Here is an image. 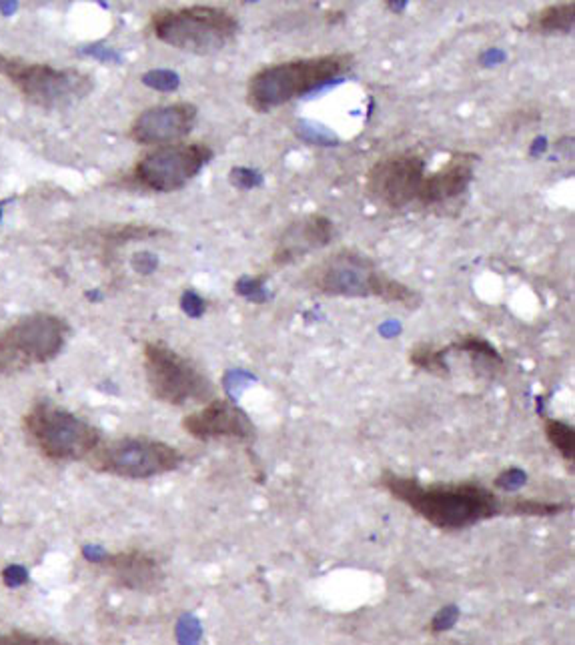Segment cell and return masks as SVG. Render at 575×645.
<instances>
[{"label":"cell","mask_w":575,"mask_h":645,"mask_svg":"<svg viewBox=\"0 0 575 645\" xmlns=\"http://www.w3.org/2000/svg\"><path fill=\"white\" fill-rule=\"evenodd\" d=\"M335 239V223L327 215L311 212L297 219L283 231L273 251V265L287 267L303 261L313 251L333 243Z\"/></svg>","instance_id":"15"},{"label":"cell","mask_w":575,"mask_h":645,"mask_svg":"<svg viewBox=\"0 0 575 645\" xmlns=\"http://www.w3.org/2000/svg\"><path fill=\"white\" fill-rule=\"evenodd\" d=\"M239 28L233 12L212 4L161 8L151 16V33L156 40L197 57L221 52L235 40Z\"/></svg>","instance_id":"4"},{"label":"cell","mask_w":575,"mask_h":645,"mask_svg":"<svg viewBox=\"0 0 575 645\" xmlns=\"http://www.w3.org/2000/svg\"><path fill=\"white\" fill-rule=\"evenodd\" d=\"M16 8H18V2H0V12H2L4 16L16 12Z\"/></svg>","instance_id":"27"},{"label":"cell","mask_w":575,"mask_h":645,"mask_svg":"<svg viewBox=\"0 0 575 645\" xmlns=\"http://www.w3.org/2000/svg\"><path fill=\"white\" fill-rule=\"evenodd\" d=\"M0 645H69L57 637L26 634V632H8L0 634Z\"/></svg>","instance_id":"20"},{"label":"cell","mask_w":575,"mask_h":645,"mask_svg":"<svg viewBox=\"0 0 575 645\" xmlns=\"http://www.w3.org/2000/svg\"><path fill=\"white\" fill-rule=\"evenodd\" d=\"M96 473L123 479H151L173 473L183 465V453L163 439L127 435L101 441L86 459Z\"/></svg>","instance_id":"8"},{"label":"cell","mask_w":575,"mask_h":645,"mask_svg":"<svg viewBox=\"0 0 575 645\" xmlns=\"http://www.w3.org/2000/svg\"><path fill=\"white\" fill-rule=\"evenodd\" d=\"M183 429L193 439L215 441V439H235L251 441L255 437V425L251 417L233 401L211 399L199 411L183 417Z\"/></svg>","instance_id":"13"},{"label":"cell","mask_w":575,"mask_h":645,"mask_svg":"<svg viewBox=\"0 0 575 645\" xmlns=\"http://www.w3.org/2000/svg\"><path fill=\"white\" fill-rule=\"evenodd\" d=\"M379 485L415 515L445 531L471 527L507 513V501L475 481L423 483L411 475L383 471Z\"/></svg>","instance_id":"1"},{"label":"cell","mask_w":575,"mask_h":645,"mask_svg":"<svg viewBox=\"0 0 575 645\" xmlns=\"http://www.w3.org/2000/svg\"><path fill=\"white\" fill-rule=\"evenodd\" d=\"M2 581L6 587H21L28 581V573L26 569L21 565H8L4 571H2Z\"/></svg>","instance_id":"22"},{"label":"cell","mask_w":575,"mask_h":645,"mask_svg":"<svg viewBox=\"0 0 575 645\" xmlns=\"http://www.w3.org/2000/svg\"><path fill=\"white\" fill-rule=\"evenodd\" d=\"M199 108L188 101L144 108L132 120L129 137L142 147H164L181 142L197 125Z\"/></svg>","instance_id":"12"},{"label":"cell","mask_w":575,"mask_h":645,"mask_svg":"<svg viewBox=\"0 0 575 645\" xmlns=\"http://www.w3.org/2000/svg\"><path fill=\"white\" fill-rule=\"evenodd\" d=\"M545 437L552 443L557 453L574 463L575 461V429L569 423L559 421V419H547L545 421Z\"/></svg>","instance_id":"19"},{"label":"cell","mask_w":575,"mask_h":645,"mask_svg":"<svg viewBox=\"0 0 575 645\" xmlns=\"http://www.w3.org/2000/svg\"><path fill=\"white\" fill-rule=\"evenodd\" d=\"M353 67V52H325L261 67L246 81V105L265 115L347 76Z\"/></svg>","instance_id":"2"},{"label":"cell","mask_w":575,"mask_h":645,"mask_svg":"<svg viewBox=\"0 0 575 645\" xmlns=\"http://www.w3.org/2000/svg\"><path fill=\"white\" fill-rule=\"evenodd\" d=\"M479 156L469 151H455L433 173L423 178L417 200L423 207H441L451 200L461 199L475 176Z\"/></svg>","instance_id":"14"},{"label":"cell","mask_w":575,"mask_h":645,"mask_svg":"<svg viewBox=\"0 0 575 645\" xmlns=\"http://www.w3.org/2000/svg\"><path fill=\"white\" fill-rule=\"evenodd\" d=\"M425 175V159L419 153L401 151L385 154L367 171L365 193L377 205L399 211L417 200Z\"/></svg>","instance_id":"11"},{"label":"cell","mask_w":575,"mask_h":645,"mask_svg":"<svg viewBox=\"0 0 575 645\" xmlns=\"http://www.w3.org/2000/svg\"><path fill=\"white\" fill-rule=\"evenodd\" d=\"M455 617H457V610L455 607H447L441 615H437L433 620V627L437 632H441V629H447L451 623L455 622Z\"/></svg>","instance_id":"26"},{"label":"cell","mask_w":575,"mask_h":645,"mask_svg":"<svg viewBox=\"0 0 575 645\" xmlns=\"http://www.w3.org/2000/svg\"><path fill=\"white\" fill-rule=\"evenodd\" d=\"M303 285L309 291L327 297H375L383 303H397L407 309L421 305V295L385 270L377 269L371 258L351 246L339 249L309 267L303 275Z\"/></svg>","instance_id":"3"},{"label":"cell","mask_w":575,"mask_h":645,"mask_svg":"<svg viewBox=\"0 0 575 645\" xmlns=\"http://www.w3.org/2000/svg\"><path fill=\"white\" fill-rule=\"evenodd\" d=\"M23 433L40 457L57 463L86 461L103 441L94 425L48 401H38L24 413Z\"/></svg>","instance_id":"5"},{"label":"cell","mask_w":575,"mask_h":645,"mask_svg":"<svg viewBox=\"0 0 575 645\" xmlns=\"http://www.w3.org/2000/svg\"><path fill=\"white\" fill-rule=\"evenodd\" d=\"M132 267L139 273H151L156 267V258L149 253H139V255L132 257Z\"/></svg>","instance_id":"25"},{"label":"cell","mask_w":575,"mask_h":645,"mask_svg":"<svg viewBox=\"0 0 575 645\" xmlns=\"http://www.w3.org/2000/svg\"><path fill=\"white\" fill-rule=\"evenodd\" d=\"M0 74L16 86L24 101L42 108L74 105L93 93L94 79L79 69H55L0 52Z\"/></svg>","instance_id":"9"},{"label":"cell","mask_w":575,"mask_h":645,"mask_svg":"<svg viewBox=\"0 0 575 645\" xmlns=\"http://www.w3.org/2000/svg\"><path fill=\"white\" fill-rule=\"evenodd\" d=\"M212 161V149L205 142H175L154 147L135 163L130 178L153 193H175L187 187Z\"/></svg>","instance_id":"10"},{"label":"cell","mask_w":575,"mask_h":645,"mask_svg":"<svg viewBox=\"0 0 575 645\" xmlns=\"http://www.w3.org/2000/svg\"><path fill=\"white\" fill-rule=\"evenodd\" d=\"M183 309L187 311L190 317H199L200 313H203V309H205V303L195 293H185L183 295Z\"/></svg>","instance_id":"24"},{"label":"cell","mask_w":575,"mask_h":645,"mask_svg":"<svg viewBox=\"0 0 575 645\" xmlns=\"http://www.w3.org/2000/svg\"><path fill=\"white\" fill-rule=\"evenodd\" d=\"M71 325L52 313H30L0 331V375H14L57 359Z\"/></svg>","instance_id":"7"},{"label":"cell","mask_w":575,"mask_h":645,"mask_svg":"<svg viewBox=\"0 0 575 645\" xmlns=\"http://www.w3.org/2000/svg\"><path fill=\"white\" fill-rule=\"evenodd\" d=\"M523 481H525V475L521 471H509V473H505V475H501L495 481V487H501V489L511 491V489H516L517 485H521Z\"/></svg>","instance_id":"23"},{"label":"cell","mask_w":575,"mask_h":645,"mask_svg":"<svg viewBox=\"0 0 575 645\" xmlns=\"http://www.w3.org/2000/svg\"><path fill=\"white\" fill-rule=\"evenodd\" d=\"M101 565L110 573L117 586L132 591H153L163 583L164 573L154 555L142 549L105 553Z\"/></svg>","instance_id":"16"},{"label":"cell","mask_w":575,"mask_h":645,"mask_svg":"<svg viewBox=\"0 0 575 645\" xmlns=\"http://www.w3.org/2000/svg\"><path fill=\"white\" fill-rule=\"evenodd\" d=\"M142 369L151 395L171 407L215 399L211 379L200 371L199 365L164 341H147L142 345Z\"/></svg>","instance_id":"6"},{"label":"cell","mask_w":575,"mask_h":645,"mask_svg":"<svg viewBox=\"0 0 575 645\" xmlns=\"http://www.w3.org/2000/svg\"><path fill=\"white\" fill-rule=\"evenodd\" d=\"M449 353H451L449 345L437 347L431 343H417L409 353V363L425 373H431L435 377H447L449 375V363H447Z\"/></svg>","instance_id":"18"},{"label":"cell","mask_w":575,"mask_h":645,"mask_svg":"<svg viewBox=\"0 0 575 645\" xmlns=\"http://www.w3.org/2000/svg\"><path fill=\"white\" fill-rule=\"evenodd\" d=\"M6 202H8V199H6V200H0V221H2V207H4V205H6Z\"/></svg>","instance_id":"28"},{"label":"cell","mask_w":575,"mask_h":645,"mask_svg":"<svg viewBox=\"0 0 575 645\" xmlns=\"http://www.w3.org/2000/svg\"><path fill=\"white\" fill-rule=\"evenodd\" d=\"M144 84L147 86H151V89H156V91H173L176 84H178V79H176L175 72L171 71H151L144 74Z\"/></svg>","instance_id":"21"},{"label":"cell","mask_w":575,"mask_h":645,"mask_svg":"<svg viewBox=\"0 0 575 645\" xmlns=\"http://www.w3.org/2000/svg\"><path fill=\"white\" fill-rule=\"evenodd\" d=\"M575 2H553L531 14L525 30L535 36H567L574 30Z\"/></svg>","instance_id":"17"}]
</instances>
